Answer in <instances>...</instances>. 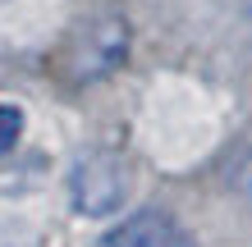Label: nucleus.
Returning <instances> with one entry per match:
<instances>
[{
  "label": "nucleus",
  "instance_id": "1",
  "mask_svg": "<svg viewBox=\"0 0 252 247\" xmlns=\"http://www.w3.org/2000/svg\"><path fill=\"white\" fill-rule=\"evenodd\" d=\"M124 55H128V19L115 9H101L69 32L64 69L73 82H96V78L115 74L124 64Z\"/></svg>",
  "mask_w": 252,
  "mask_h": 247
},
{
  "label": "nucleus",
  "instance_id": "2",
  "mask_svg": "<svg viewBox=\"0 0 252 247\" xmlns=\"http://www.w3.org/2000/svg\"><path fill=\"white\" fill-rule=\"evenodd\" d=\"M128 197V165L115 151H92L69 169V201L78 215H115Z\"/></svg>",
  "mask_w": 252,
  "mask_h": 247
},
{
  "label": "nucleus",
  "instance_id": "3",
  "mask_svg": "<svg viewBox=\"0 0 252 247\" xmlns=\"http://www.w3.org/2000/svg\"><path fill=\"white\" fill-rule=\"evenodd\" d=\"M106 247H192V234L160 206H142L106 234Z\"/></svg>",
  "mask_w": 252,
  "mask_h": 247
},
{
  "label": "nucleus",
  "instance_id": "4",
  "mask_svg": "<svg viewBox=\"0 0 252 247\" xmlns=\"http://www.w3.org/2000/svg\"><path fill=\"white\" fill-rule=\"evenodd\" d=\"M23 110L14 106V101H0V156H9L14 147L23 142Z\"/></svg>",
  "mask_w": 252,
  "mask_h": 247
},
{
  "label": "nucleus",
  "instance_id": "5",
  "mask_svg": "<svg viewBox=\"0 0 252 247\" xmlns=\"http://www.w3.org/2000/svg\"><path fill=\"white\" fill-rule=\"evenodd\" d=\"M225 179H229V188H234V197H243L248 206H252V147L234 156V165L225 169Z\"/></svg>",
  "mask_w": 252,
  "mask_h": 247
},
{
  "label": "nucleus",
  "instance_id": "6",
  "mask_svg": "<svg viewBox=\"0 0 252 247\" xmlns=\"http://www.w3.org/2000/svg\"><path fill=\"white\" fill-rule=\"evenodd\" d=\"M0 247H37L28 234H19V229H9V224H0Z\"/></svg>",
  "mask_w": 252,
  "mask_h": 247
}]
</instances>
